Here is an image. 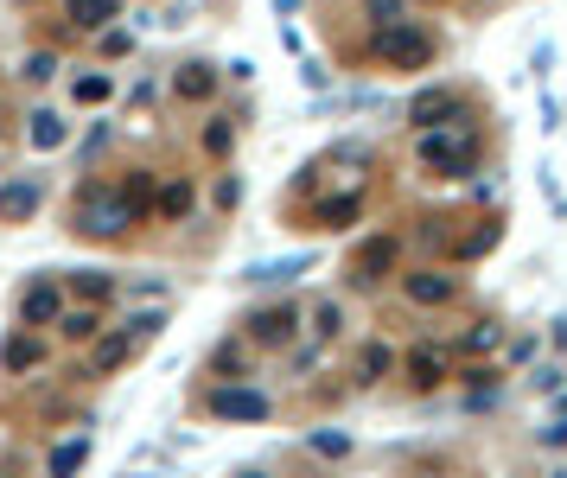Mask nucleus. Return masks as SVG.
Segmentation results:
<instances>
[{
    "mask_svg": "<svg viewBox=\"0 0 567 478\" xmlns=\"http://www.w3.org/2000/svg\"><path fill=\"white\" fill-rule=\"evenodd\" d=\"M211 415H217V421H268V415H274V402L262 396V389L217 383V389H211Z\"/></svg>",
    "mask_w": 567,
    "mask_h": 478,
    "instance_id": "nucleus-4",
    "label": "nucleus"
},
{
    "mask_svg": "<svg viewBox=\"0 0 567 478\" xmlns=\"http://www.w3.org/2000/svg\"><path fill=\"white\" fill-rule=\"evenodd\" d=\"M71 96L83 102V109H96V102H109V77H77Z\"/></svg>",
    "mask_w": 567,
    "mask_h": 478,
    "instance_id": "nucleus-24",
    "label": "nucleus"
},
{
    "mask_svg": "<svg viewBox=\"0 0 567 478\" xmlns=\"http://www.w3.org/2000/svg\"><path fill=\"white\" fill-rule=\"evenodd\" d=\"M370 51L383 64H395V71H421L427 58H434V39H427L421 26H402V20H383L370 32Z\"/></svg>",
    "mask_w": 567,
    "mask_h": 478,
    "instance_id": "nucleus-1",
    "label": "nucleus"
},
{
    "mask_svg": "<svg viewBox=\"0 0 567 478\" xmlns=\"http://www.w3.org/2000/svg\"><path fill=\"white\" fill-rule=\"evenodd\" d=\"M504 345V332H497V319H478V326L466 332V351H497Z\"/></svg>",
    "mask_w": 567,
    "mask_h": 478,
    "instance_id": "nucleus-25",
    "label": "nucleus"
},
{
    "mask_svg": "<svg viewBox=\"0 0 567 478\" xmlns=\"http://www.w3.org/2000/svg\"><path fill=\"white\" fill-rule=\"evenodd\" d=\"M128 357H134V338H128V332H109V338L96 345V357H90V364H96V370H122Z\"/></svg>",
    "mask_w": 567,
    "mask_h": 478,
    "instance_id": "nucleus-19",
    "label": "nucleus"
},
{
    "mask_svg": "<svg viewBox=\"0 0 567 478\" xmlns=\"http://www.w3.org/2000/svg\"><path fill=\"white\" fill-rule=\"evenodd\" d=\"M364 217V198H325L319 204V224L325 230H345V224H357Z\"/></svg>",
    "mask_w": 567,
    "mask_h": 478,
    "instance_id": "nucleus-20",
    "label": "nucleus"
},
{
    "mask_svg": "<svg viewBox=\"0 0 567 478\" xmlns=\"http://www.w3.org/2000/svg\"><path fill=\"white\" fill-rule=\"evenodd\" d=\"M204 147H211V153H230V128H223V122L204 128Z\"/></svg>",
    "mask_w": 567,
    "mask_h": 478,
    "instance_id": "nucleus-29",
    "label": "nucleus"
},
{
    "mask_svg": "<svg viewBox=\"0 0 567 478\" xmlns=\"http://www.w3.org/2000/svg\"><path fill=\"white\" fill-rule=\"evenodd\" d=\"M64 141H71V122H64V115H51V109H39V115H32V147H39V153L64 147Z\"/></svg>",
    "mask_w": 567,
    "mask_h": 478,
    "instance_id": "nucleus-15",
    "label": "nucleus"
},
{
    "mask_svg": "<svg viewBox=\"0 0 567 478\" xmlns=\"http://www.w3.org/2000/svg\"><path fill=\"white\" fill-rule=\"evenodd\" d=\"M294 326H300L294 306H268V313L249 319V338H255V345H287V338H294Z\"/></svg>",
    "mask_w": 567,
    "mask_h": 478,
    "instance_id": "nucleus-9",
    "label": "nucleus"
},
{
    "mask_svg": "<svg viewBox=\"0 0 567 478\" xmlns=\"http://www.w3.org/2000/svg\"><path fill=\"white\" fill-rule=\"evenodd\" d=\"M71 294H77L83 306H102V300H115V275H96V268H77Z\"/></svg>",
    "mask_w": 567,
    "mask_h": 478,
    "instance_id": "nucleus-17",
    "label": "nucleus"
},
{
    "mask_svg": "<svg viewBox=\"0 0 567 478\" xmlns=\"http://www.w3.org/2000/svg\"><path fill=\"white\" fill-rule=\"evenodd\" d=\"M402 294L415 300V306H446L459 294V281L453 275H434V268H421V275H402Z\"/></svg>",
    "mask_w": 567,
    "mask_h": 478,
    "instance_id": "nucleus-8",
    "label": "nucleus"
},
{
    "mask_svg": "<svg viewBox=\"0 0 567 478\" xmlns=\"http://www.w3.org/2000/svg\"><path fill=\"white\" fill-rule=\"evenodd\" d=\"M459 109H466L459 90H421L415 102H408V122H415L421 134H434L440 122H459Z\"/></svg>",
    "mask_w": 567,
    "mask_h": 478,
    "instance_id": "nucleus-6",
    "label": "nucleus"
},
{
    "mask_svg": "<svg viewBox=\"0 0 567 478\" xmlns=\"http://www.w3.org/2000/svg\"><path fill=\"white\" fill-rule=\"evenodd\" d=\"M561 421H567V402H561Z\"/></svg>",
    "mask_w": 567,
    "mask_h": 478,
    "instance_id": "nucleus-34",
    "label": "nucleus"
},
{
    "mask_svg": "<svg viewBox=\"0 0 567 478\" xmlns=\"http://www.w3.org/2000/svg\"><path fill=\"white\" fill-rule=\"evenodd\" d=\"M389 364H395V357H389V345H376V338H370L364 351H357V377H364V383H383V377H389Z\"/></svg>",
    "mask_w": 567,
    "mask_h": 478,
    "instance_id": "nucleus-21",
    "label": "nucleus"
},
{
    "mask_svg": "<svg viewBox=\"0 0 567 478\" xmlns=\"http://www.w3.org/2000/svg\"><path fill=\"white\" fill-rule=\"evenodd\" d=\"M542 440H548V447H567V421H555V428H542Z\"/></svg>",
    "mask_w": 567,
    "mask_h": 478,
    "instance_id": "nucleus-31",
    "label": "nucleus"
},
{
    "mask_svg": "<svg viewBox=\"0 0 567 478\" xmlns=\"http://www.w3.org/2000/svg\"><path fill=\"white\" fill-rule=\"evenodd\" d=\"M134 217H141V211H134L122 192H115V198L109 192H90V198H83V211H77V230L83 236H122Z\"/></svg>",
    "mask_w": 567,
    "mask_h": 478,
    "instance_id": "nucleus-2",
    "label": "nucleus"
},
{
    "mask_svg": "<svg viewBox=\"0 0 567 478\" xmlns=\"http://www.w3.org/2000/svg\"><path fill=\"white\" fill-rule=\"evenodd\" d=\"M313 453H325V459H345V453H351V440H345V434H313Z\"/></svg>",
    "mask_w": 567,
    "mask_h": 478,
    "instance_id": "nucleus-28",
    "label": "nucleus"
},
{
    "mask_svg": "<svg viewBox=\"0 0 567 478\" xmlns=\"http://www.w3.org/2000/svg\"><path fill=\"white\" fill-rule=\"evenodd\" d=\"M395 262H402V243H395V236H364L357 255H351V281L357 287H376V281L395 275Z\"/></svg>",
    "mask_w": 567,
    "mask_h": 478,
    "instance_id": "nucleus-3",
    "label": "nucleus"
},
{
    "mask_svg": "<svg viewBox=\"0 0 567 478\" xmlns=\"http://www.w3.org/2000/svg\"><path fill=\"white\" fill-rule=\"evenodd\" d=\"M555 338H561V345H567V319H561V332H555Z\"/></svg>",
    "mask_w": 567,
    "mask_h": 478,
    "instance_id": "nucleus-32",
    "label": "nucleus"
},
{
    "mask_svg": "<svg viewBox=\"0 0 567 478\" xmlns=\"http://www.w3.org/2000/svg\"><path fill=\"white\" fill-rule=\"evenodd\" d=\"M313 338L325 345V338H338V306L332 300H319V313H313Z\"/></svg>",
    "mask_w": 567,
    "mask_h": 478,
    "instance_id": "nucleus-26",
    "label": "nucleus"
},
{
    "mask_svg": "<svg viewBox=\"0 0 567 478\" xmlns=\"http://www.w3.org/2000/svg\"><path fill=\"white\" fill-rule=\"evenodd\" d=\"M0 364H7V370H39L45 364V345H39V338H7V351H0Z\"/></svg>",
    "mask_w": 567,
    "mask_h": 478,
    "instance_id": "nucleus-18",
    "label": "nucleus"
},
{
    "mask_svg": "<svg viewBox=\"0 0 567 478\" xmlns=\"http://www.w3.org/2000/svg\"><path fill=\"white\" fill-rule=\"evenodd\" d=\"M243 478H268V472H243Z\"/></svg>",
    "mask_w": 567,
    "mask_h": 478,
    "instance_id": "nucleus-33",
    "label": "nucleus"
},
{
    "mask_svg": "<svg viewBox=\"0 0 567 478\" xmlns=\"http://www.w3.org/2000/svg\"><path fill=\"white\" fill-rule=\"evenodd\" d=\"M20 319L26 326H58L64 319V287L58 281H32L26 300H20Z\"/></svg>",
    "mask_w": 567,
    "mask_h": 478,
    "instance_id": "nucleus-7",
    "label": "nucleus"
},
{
    "mask_svg": "<svg viewBox=\"0 0 567 478\" xmlns=\"http://www.w3.org/2000/svg\"><path fill=\"white\" fill-rule=\"evenodd\" d=\"M173 90H179L185 102H204V96H211V90H217V71H211V64H179V77H173Z\"/></svg>",
    "mask_w": 567,
    "mask_h": 478,
    "instance_id": "nucleus-13",
    "label": "nucleus"
},
{
    "mask_svg": "<svg viewBox=\"0 0 567 478\" xmlns=\"http://www.w3.org/2000/svg\"><path fill=\"white\" fill-rule=\"evenodd\" d=\"M555 478H567V472H555Z\"/></svg>",
    "mask_w": 567,
    "mask_h": 478,
    "instance_id": "nucleus-35",
    "label": "nucleus"
},
{
    "mask_svg": "<svg viewBox=\"0 0 567 478\" xmlns=\"http://www.w3.org/2000/svg\"><path fill=\"white\" fill-rule=\"evenodd\" d=\"M421 160L440 166V173H466L472 166V134H421Z\"/></svg>",
    "mask_w": 567,
    "mask_h": 478,
    "instance_id": "nucleus-5",
    "label": "nucleus"
},
{
    "mask_svg": "<svg viewBox=\"0 0 567 478\" xmlns=\"http://www.w3.org/2000/svg\"><path fill=\"white\" fill-rule=\"evenodd\" d=\"M153 211H160V217H185V211H192V185H185V179H173L160 198H153Z\"/></svg>",
    "mask_w": 567,
    "mask_h": 478,
    "instance_id": "nucleus-22",
    "label": "nucleus"
},
{
    "mask_svg": "<svg viewBox=\"0 0 567 478\" xmlns=\"http://www.w3.org/2000/svg\"><path fill=\"white\" fill-rule=\"evenodd\" d=\"M306 268H313V255H281V262H255L249 281L255 287H287L294 275H306Z\"/></svg>",
    "mask_w": 567,
    "mask_h": 478,
    "instance_id": "nucleus-11",
    "label": "nucleus"
},
{
    "mask_svg": "<svg viewBox=\"0 0 567 478\" xmlns=\"http://www.w3.org/2000/svg\"><path fill=\"white\" fill-rule=\"evenodd\" d=\"M51 71H58V64H51V58H45V51H39V58H32V64H26V77H32V83H45Z\"/></svg>",
    "mask_w": 567,
    "mask_h": 478,
    "instance_id": "nucleus-30",
    "label": "nucleus"
},
{
    "mask_svg": "<svg viewBox=\"0 0 567 478\" xmlns=\"http://www.w3.org/2000/svg\"><path fill=\"white\" fill-rule=\"evenodd\" d=\"M32 211H39V185H32V179L0 185V224H26Z\"/></svg>",
    "mask_w": 567,
    "mask_h": 478,
    "instance_id": "nucleus-10",
    "label": "nucleus"
},
{
    "mask_svg": "<svg viewBox=\"0 0 567 478\" xmlns=\"http://www.w3.org/2000/svg\"><path fill=\"white\" fill-rule=\"evenodd\" d=\"M440 377H446V357L440 351H415V357H408V383H415L421 396H427V389H440Z\"/></svg>",
    "mask_w": 567,
    "mask_h": 478,
    "instance_id": "nucleus-16",
    "label": "nucleus"
},
{
    "mask_svg": "<svg viewBox=\"0 0 567 478\" xmlns=\"http://www.w3.org/2000/svg\"><path fill=\"white\" fill-rule=\"evenodd\" d=\"M115 13H122L115 0H64V20L83 26V32H102V26L115 20Z\"/></svg>",
    "mask_w": 567,
    "mask_h": 478,
    "instance_id": "nucleus-12",
    "label": "nucleus"
},
{
    "mask_svg": "<svg viewBox=\"0 0 567 478\" xmlns=\"http://www.w3.org/2000/svg\"><path fill=\"white\" fill-rule=\"evenodd\" d=\"M160 326H166V313H134V319H128V338L141 345V338H153Z\"/></svg>",
    "mask_w": 567,
    "mask_h": 478,
    "instance_id": "nucleus-27",
    "label": "nucleus"
},
{
    "mask_svg": "<svg viewBox=\"0 0 567 478\" xmlns=\"http://www.w3.org/2000/svg\"><path fill=\"white\" fill-rule=\"evenodd\" d=\"M96 326H102V319H96V306H83V313H64V319H58V332L71 338V345H83V338H96Z\"/></svg>",
    "mask_w": 567,
    "mask_h": 478,
    "instance_id": "nucleus-23",
    "label": "nucleus"
},
{
    "mask_svg": "<svg viewBox=\"0 0 567 478\" xmlns=\"http://www.w3.org/2000/svg\"><path fill=\"white\" fill-rule=\"evenodd\" d=\"M83 466H90V440H64V447H51V478H77Z\"/></svg>",
    "mask_w": 567,
    "mask_h": 478,
    "instance_id": "nucleus-14",
    "label": "nucleus"
}]
</instances>
